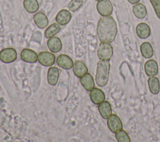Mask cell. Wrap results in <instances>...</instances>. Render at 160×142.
I'll return each instance as SVG.
<instances>
[{
	"instance_id": "1",
	"label": "cell",
	"mask_w": 160,
	"mask_h": 142,
	"mask_svg": "<svg viewBox=\"0 0 160 142\" xmlns=\"http://www.w3.org/2000/svg\"><path fill=\"white\" fill-rule=\"evenodd\" d=\"M117 33V24L112 16H102L99 19L97 25V34L101 42H113Z\"/></svg>"
},
{
	"instance_id": "2",
	"label": "cell",
	"mask_w": 160,
	"mask_h": 142,
	"mask_svg": "<svg viewBox=\"0 0 160 142\" xmlns=\"http://www.w3.org/2000/svg\"><path fill=\"white\" fill-rule=\"evenodd\" d=\"M109 70L110 63L109 60L100 59L98 62L95 80L99 86L103 87L107 84L109 76Z\"/></svg>"
},
{
	"instance_id": "3",
	"label": "cell",
	"mask_w": 160,
	"mask_h": 142,
	"mask_svg": "<svg viewBox=\"0 0 160 142\" xmlns=\"http://www.w3.org/2000/svg\"><path fill=\"white\" fill-rule=\"evenodd\" d=\"M97 54L100 59L109 60L113 54L112 47L108 43L101 42L97 50Z\"/></svg>"
},
{
	"instance_id": "4",
	"label": "cell",
	"mask_w": 160,
	"mask_h": 142,
	"mask_svg": "<svg viewBox=\"0 0 160 142\" xmlns=\"http://www.w3.org/2000/svg\"><path fill=\"white\" fill-rule=\"evenodd\" d=\"M98 12L102 16H109L112 13V5L110 0H101L96 4Z\"/></svg>"
},
{
	"instance_id": "5",
	"label": "cell",
	"mask_w": 160,
	"mask_h": 142,
	"mask_svg": "<svg viewBox=\"0 0 160 142\" xmlns=\"http://www.w3.org/2000/svg\"><path fill=\"white\" fill-rule=\"evenodd\" d=\"M17 58V53L12 48L2 49L0 51V60L4 63H10L14 61Z\"/></svg>"
},
{
	"instance_id": "6",
	"label": "cell",
	"mask_w": 160,
	"mask_h": 142,
	"mask_svg": "<svg viewBox=\"0 0 160 142\" xmlns=\"http://www.w3.org/2000/svg\"><path fill=\"white\" fill-rule=\"evenodd\" d=\"M107 124L110 131L114 133H117L122 128V124L118 115L111 114L108 118Z\"/></svg>"
},
{
	"instance_id": "7",
	"label": "cell",
	"mask_w": 160,
	"mask_h": 142,
	"mask_svg": "<svg viewBox=\"0 0 160 142\" xmlns=\"http://www.w3.org/2000/svg\"><path fill=\"white\" fill-rule=\"evenodd\" d=\"M39 63L44 66H51L55 62V56L51 52H41L38 56Z\"/></svg>"
},
{
	"instance_id": "8",
	"label": "cell",
	"mask_w": 160,
	"mask_h": 142,
	"mask_svg": "<svg viewBox=\"0 0 160 142\" xmlns=\"http://www.w3.org/2000/svg\"><path fill=\"white\" fill-rule=\"evenodd\" d=\"M37 53L32 49L25 48L21 52V58L22 61L29 63H34L38 61Z\"/></svg>"
},
{
	"instance_id": "9",
	"label": "cell",
	"mask_w": 160,
	"mask_h": 142,
	"mask_svg": "<svg viewBox=\"0 0 160 142\" xmlns=\"http://www.w3.org/2000/svg\"><path fill=\"white\" fill-rule=\"evenodd\" d=\"M56 63L59 67L64 69H71L74 64L72 59L68 55L64 54H61L58 56Z\"/></svg>"
},
{
	"instance_id": "10",
	"label": "cell",
	"mask_w": 160,
	"mask_h": 142,
	"mask_svg": "<svg viewBox=\"0 0 160 142\" xmlns=\"http://www.w3.org/2000/svg\"><path fill=\"white\" fill-rule=\"evenodd\" d=\"M89 96L91 101L95 104H99L105 99L104 92L98 88H94L90 91Z\"/></svg>"
},
{
	"instance_id": "11",
	"label": "cell",
	"mask_w": 160,
	"mask_h": 142,
	"mask_svg": "<svg viewBox=\"0 0 160 142\" xmlns=\"http://www.w3.org/2000/svg\"><path fill=\"white\" fill-rule=\"evenodd\" d=\"M144 70L148 76H154L158 74V65L157 62L154 59L148 60L144 64Z\"/></svg>"
},
{
	"instance_id": "12",
	"label": "cell",
	"mask_w": 160,
	"mask_h": 142,
	"mask_svg": "<svg viewBox=\"0 0 160 142\" xmlns=\"http://www.w3.org/2000/svg\"><path fill=\"white\" fill-rule=\"evenodd\" d=\"M71 19V14L67 9L61 10L56 16V21L61 26L67 24Z\"/></svg>"
},
{
	"instance_id": "13",
	"label": "cell",
	"mask_w": 160,
	"mask_h": 142,
	"mask_svg": "<svg viewBox=\"0 0 160 142\" xmlns=\"http://www.w3.org/2000/svg\"><path fill=\"white\" fill-rule=\"evenodd\" d=\"M72 69L74 75L79 78L84 76L88 71L86 64L81 61H76L74 63Z\"/></svg>"
},
{
	"instance_id": "14",
	"label": "cell",
	"mask_w": 160,
	"mask_h": 142,
	"mask_svg": "<svg viewBox=\"0 0 160 142\" xmlns=\"http://www.w3.org/2000/svg\"><path fill=\"white\" fill-rule=\"evenodd\" d=\"M59 76V69L56 67H50L47 74L48 83L51 86H55L58 83Z\"/></svg>"
},
{
	"instance_id": "15",
	"label": "cell",
	"mask_w": 160,
	"mask_h": 142,
	"mask_svg": "<svg viewBox=\"0 0 160 142\" xmlns=\"http://www.w3.org/2000/svg\"><path fill=\"white\" fill-rule=\"evenodd\" d=\"M47 45L49 49L52 53L59 52L62 49V43L61 39L56 36H53L48 40Z\"/></svg>"
},
{
	"instance_id": "16",
	"label": "cell",
	"mask_w": 160,
	"mask_h": 142,
	"mask_svg": "<svg viewBox=\"0 0 160 142\" xmlns=\"http://www.w3.org/2000/svg\"><path fill=\"white\" fill-rule=\"evenodd\" d=\"M136 34L141 39H146L151 34V29L149 26L144 23H141L136 26Z\"/></svg>"
},
{
	"instance_id": "17",
	"label": "cell",
	"mask_w": 160,
	"mask_h": 142,
	"mask_svg": "<svg viewBox=\"0 0 160 142\" xmlns=\"http://www.w3.org/2000/svg\"><path fill=\"white\" fill-rule=\"evenodd\" d=\"M33 19L36 25L41 29L45 28L49 23L47 16L42 12L36 13L33 16Z\"/></svg>"
},
{
	"instance_id": "18",
	"label": "cell",
	"mask_w": 160,
	"mask_h": 142,
	"mask_svg": "<svg viewBox=\"0 0 160 142\" xmlns=\"http://www.w3.org/2000/svg\"><path fill=\"white\" fill-rule=\"evenodd\" d=\"M98 110L100 115L104 119H108L109 116L112 114L111 104L107 101H104L99 104Z\"/></svg>"
},
{
	"instance_id": "19",
	"label": "cell",
	"mask_w": 160,
	"mask_h": 142,
	"mask_svg": "<svg viewBox=\"0 0 160 142\" xmlns=\"http://www.w3.org/2000/svg\"><path fill=\"white\" fill-rule=\"evenodd\" d=\"M80 82L83 88L88 91H91L94 88V81L92 76L89 73H86L81 78Z\"/></svg>"
},
{
	"instance_id": "20",
	"label": "cell",
	"mask_w": 160,
	"mask_h": 142,
	"mask_svg": "<svg viewBox=\"0 0 160 142\" xmlns=\"http://www.w3.org/2000/svg\"><path fill=\"white\" fill-rule=\"evenodd\" d=\"M132 11L135 16L139 19H143L147 14L145 6L142 3H136L132 7Z\"/></svg>"
},
{
	"instance_id": "21",
	"label": "cell",
	"mask_w": 160,
	"mask_h": 142,
	"mask_svg": "<svg viewBox=\"0 0 160 142\" xmlns=\"http://www.w3.org/2000/svg\"><path fill=\"white\" fill-rule=\"evenodd\" d=\"M148 83L150 92L152 94H158L160 90V84L158 78L151 76L148 79Z\"/></svg>"
},
{
	"instance_id": "22",
	"label": "cell",
	"mask_w": 160,
	"mask_h": 142,
	"mask_svg": "<svg viewBox=\"0 0 160 142\" xmlns=\"http://www.w3.org/2000/svg\"><path fill=\"white\" fill-rule=\"evenodd\" d=\"M140 50L142 56L146 59H149L153 55V49L151 44L149 42H144L141 44Z\"/></svg>"
},
{
	"instance_id": "23",
	"label": "cell",
	"mask_w": 160,
	"mask_h": 142,
	"mask_svg": "<svg viewBox=\"0 0 160 142\" xmlns=\"http://www.w3.org/2000/svg\"><path fill=\"white\" fill-rule=\"evenodd\" d=\"M23 6L26 11L34 13L39 9V3L37 0H24Z\"/></svg>"
},
{
	"instance_id": "24",
	"label": "cell",
	"mask_w": 160,
	"mask_h": 142,
	"mask_svg": "<svg viewBox=\"0 0 160 142\" xmlns=\"http://www.w3.org/2000/svg\"><path fill=\"white\" fill-rule=\"evenodd\" d=\"M61 29L59 24L58 23H52L44 31V36L46 38H50L58 34Z\"/></svg>"
},
{
	"instance_id": "25",
	"label": "cell",
	"mask_w": 160,
	"mask_h": 142,
	"mask_svg": "<svg viewBox=\"0 0 160 142\" xmlns=\"http://www.w3.org/2000/svg\"><path fill=\"white\" fill-rule=\"evenodd\" d=\"M115 137L118 142H130L131 139L124 130L121 129L115 134Z\"/></svg>"
},
{
	"instance_id": "26",
	"label": "cell",
	"mask_w": 160,
	"mask_h": 142,
	"mask_svg": "<svg viewBox=\"0 0 160 142\" xmlns=\"http://www.w3.org/2000/svg\"><path fill=\"white\" fill-rule=\"evenodd\" d=\"M82 0H71L68 4V9L71 11L75 12L82 6Z\"/></svg>"
},
{
	"instance_id": "27",
	"label": "cell",
	"mask_w": 160,
	"mask_h": 142,
	"mask_svg": "<svg viewBox=\"0 0 160 142\" xmlns=\"http://www.w3.org/2000/svg\"><path fill=\"white\" fill-rule=\"evenodd\" d=\"M158 18L160 19V0H149Z\"/></svg>"
},
{
	"instance_id": "28",
	"label": "cell",
	"mask_w": 160,
	"mask_h": 142,
	"mask_svg": "<svg viewBox=\"0 0 160 142\" xmlns=\"http://www.w3.org/2000/svg\"><path fill=\"white\" fill-rule=\"evenodd\" d=\"M139 1L140 0H128V1L129 3H130L131 4H135L136 3H138Z\"/></svg>"
},
{
	"instance_id": "29",
	"label": "cell",
	"mask_w": 160,
	"mask_h": 142,
	"mask_svg": "<svg viewBox=\"0 0 160 142\" xmlns=\"http://www.w3.org/2000/svg\"><path fill=\"white\" fill-rule=\"evenodd\" d=\"M95 1H101V0H95Z\"/></svg>"
}]
</instances>
